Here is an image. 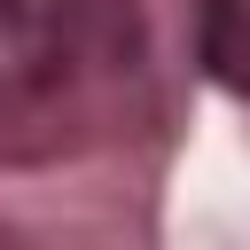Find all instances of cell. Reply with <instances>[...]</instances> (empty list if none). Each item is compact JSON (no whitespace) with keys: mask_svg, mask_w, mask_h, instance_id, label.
Returning a JSON list of instances; mask_svg holds the SVG:
<instances>
[{"mask_svg":"<svg viewBox=\"0 0 250 250\" xmlns=\"http://www.w3.org/2000/svg\"><path fill=\"white\" fill-rule=\"evenodd\" d=\"M78 0H0V102H31L70 70Z\"/></svg>","mask_w":250,"mask_h":250,"instance_id":"cell-1","label":"cell"},{"mask_svg":"<svg viewBox=\"0 0 250 250\" xmlns=\"http://www.w3.org/2000/svg\"><path fill=\"white\" fill-rule=\"evenodd\" d=\"M203 47L211 70L250 94V0H203Z\"/></svg>","mask_w":250,"mask_h":250,"instance_id":"cell-2","label":"cell"}]
</instances>
